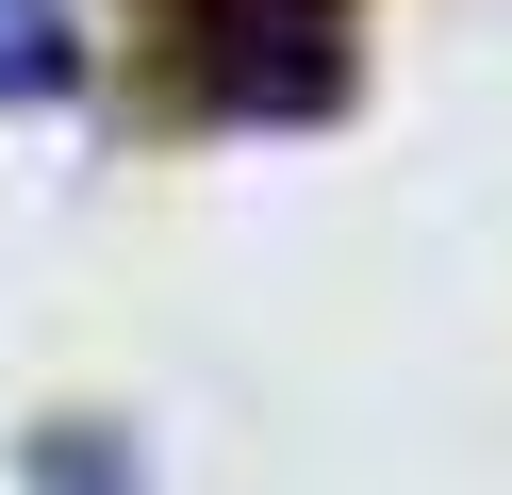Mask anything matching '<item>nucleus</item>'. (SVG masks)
Segmentation results:
<instances>
[{
    "label": "nucleus",
    "mask_w": 512,
    "mask_h": 495,
    "mask_svg": "<svg viewBox=\"0 0 512 495\" xmlns=\"http://www.w3.org/2000/svg\"><path fill=\"white\" fill-rule=\"evenodd\" d=\"M182 66L215 116H314L347 83V0H182Z\"/></svg>",
    "instance_id": "1"
},
{
    "label": "nucleus",
    "mask_w": 512,
    "mask_h": 495,
    "mask_svg": "<svg viewBox=\"0 0 512 495\" xmlns=\"http://www.w3.org/2000/svg\"><path fill=\"white\" fill-rule=\"evenodd\" d=\"M67 83V17L50 0H0V99H50Z\"/></svg>",
    "instance_id": "2"
}]
</instances>
